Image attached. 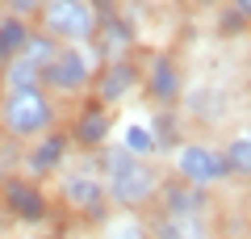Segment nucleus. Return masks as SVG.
I'll list each match as a JSON object with an SVG mask.
<instances>
[{
    "label": "nucleus",
    "instance_id": "6",
    "mask_svg": "<svg viewBox=\"0 0 251 239\" xmlns=\"http://www.w3.org/2000/svg\"><path fill=\"white\" fill-rule=\"evenodd\" d=\"M172 177L209 193V189H218V185L230 180V168H226L222 147H214V143H205V139H188V143H180V147L172 151Z\"/></svg>",
    "mask_w": 251,
    "mask_h": 239
},
{
    "label": "nucleus",
    "instance_id": "7",
    "mask_svg": "<svg viewBox=\"0 0 251 239\" xmlns=\"http://www.w3.org/2000/svg\"><path fill=\"white\" fill-rule=\"evenodd\" d=\"M72 134L63 130V126H54V130H46L42 139L25 143V151H21V177L29 180H46V177H59L67 164H72Z\"/></svg>",
    "mask_w": 251,
    "mask_h": 239
},
{
    "label": "nucleus",
    "instance_id": "15",
    "mask_svg": "<svg viewBox=\"0 0 251 239\" xmlns=\"http://www.w3.org/2000/svg\"><path fill=\"white\" fill-rule=\"evenodd\" d=\"M34 89H42V67L29 63L25 55H13L0 76V92H34Z\"/></svg>",
    "mask_w": 251,
    "mask_h": 239
},
{
    "label": "nucleus",
    "instance_id": "16",
    "mask_svg": "<svg viewBox=\"0 0 251 239\" xmlns=\"http://www.w3.org/2000/svg\"><path fill=\"white\" fill-rule=\"evenodd\" d=\"M100 239H151V222L143 214H130V210H117L100 222Z\"/></svg>",
    "mask_w": 251,
    "mask_h": 239
},
{
    "label": "nucleus",
    "instance_id": "26",
    "mask_svg": "<svg viewBox=\"0 0 251 239\" xmlns=\"http://www.w3.org/2000/svg\"><path fill=\"white\" fill-rule=\"evenodd\" d=\"M193 4H218V0H193Z\"/></svg>",
    "mask_w": 251,
    "mask_h": 239
},
{
    "label": "nucleus",
    "instance_id": "9",
    "mask_svg": "<svg viewBox=\"0 0 251 239\" xmlns=\"http://www.w3.org/2000/svg\"><path fill=\"white\" fill-rule=\"evenodd\" d=\"M143 92L155 101V109H176L180 92H184V71L168 51H155L143 67Z\"/></svg>",
    "mask_w": 251,
    "mask_h": 239
},
{
    "label": "nucleus",
    "instance_id": "24",
    "mask_svg": "<svg viewBox=\"0 0 251 239\" xmlns=\"http://www.w3.org/2000/svg\"><path fill=\"white\" fill-rule=\"evenodd\" d=\"M230 9H234V13H239V17L251 26V0H230Z\"/></svg>",
    "mask_w": 251,
    "mask_h": 239
},
{
    "label": "nucleus",
    "instance_id": "11",
    "mask_svg": "<svg viewBox=\"0 0 251 239\" xmlns=\"http://www.w3.org/2000/svg\"><path fill=\"white\" fill-rule=\"evenodd\" d=\"M67 134H72V147H80L84 155H97L105 143H113V109H105L100 101H84Z\"/></svg>",
    "mask_w": 251,
    "mask_h": 239
},
{
    "label": "nucleus",
    "instance_id": "10",
    "mask_svg": "<svg viewBox=\"0 0 251 239\" xmlns=\"http://www.w3.org/2000/svg\"><path fill=\"white\" fill-rule=\"evenodd\" d=\"M143 84V67L134 59H113V63H100L97 80H92V101H100L105 109L122 105L130 92Z\"/></svg>",
    "mask_w": 251,
    "mask_h": 239
},
{
    "label": "nucleus",
    "instance_id": "29",
    "mask_svg": "<svg viewBox=\"0 0 251 239\" xmlns=\"http://www.w3.org/2000/svg\"><path fill=\"white\" fill-rule=\"evenodd\" d=\"M0 97H4V92H0Z\"/></svg>",
    "mask_w": 251,
    "mask_h": 239
},
{
    "label": "nucleus",
    "instance_id": "4",
    "mask_svg": "<svg viewBox=\"0 0 251 239\" xmlns=\"http://www.w3.org/2000/svg\"><path fill=\"white\" fill-rule=\"evenodd\" d=\"M97 71H100V59H97L92 46H59V55L42 67V89L54 101L84 97V92H92Z\"/></svg>",
    "mask_w": 251,
    "mask_h": 239
},
{
    "label": "nucleus",
    "instance_id": "1",
    "mask_svg": "<svg viewBox=\"0 0 251 239\" xmlns=\"http://www.w3.org/2000/svg\"><path fill=\"white\" fill-rule=\"evenodd\" d=\"M97 164H100V177H105V189H109V206L138 214L159 197L163 172L155 168L151 159H134L117 143H105L97 151Z\"/></svg>",
    "mask_w": 251,
    "mask_h": 239
},
{
    "label": "nucleus",
    "instance_id": "3",
    "mask_svg": "<svg viewBox=\"0 0 251 239\" xmlns=\"http://www.w3.org/2000/svg\"><path fill=\"white\" fill-rule=\"evenodd\" d=\"M59 197H63V206L72 214H80V218H88V222H105L109 218L113 206H109V189H105L97 155H84V159H75V164H67V168L59 172Z\"/></svg>",
    "mask_w": 251,
    "mask_h": 239
},
{
    "label": "nucleus",
    "instance_id": "28",
    "mask_svg": "<svg viewBox=\"0 0 251 239\" xmlns=\"http://www.w3.org/2000/svg\"><path fill=\"white\" fill-rule=\"evenodd\" d=\"M247 139H251V130H247Z\"/></svg>",
    "mask_w": 251,
    "mask_h": 239
},
{
    "label": "nucleus",
    "instance_id": "12",
    "mask_svg": "<svg viewBox=\"0 0 251 239\" xmlns=\"http://www.w3.org/2000/svg\"><path fill=\"white\" fill-rule=\"evenodd\" d=\"M155 214H168V218H205L209 214V193L184 185L176 177H163L159 197H155Z\"/></svg>",
    "mask_w": 251,
    "mask_h": 239
},
{
    "label": "nucleus",
    "instance_id": "17",
    "mask_svg": "<svg viewBox=\"0 0 251 239\" xmlns=\"http://www.w3.org/2000/svg\"><path fill=\"white\" fill-rule=\"evenodd\" d=\"M117 147L122 151H130L134 159H155L159 155V147H155V134H151V126L147 122H126L122 130H117Z\"/></svg>",
    "mask_w": 251,
    "mask_h": 239
},
{
    "label": "nucleus",
    "instance_id": "18",
    "mask_svg": "<svg viewBox=\"0 0 251 239\" xmlns=\"http://www.w3.org/2000/svg\"><path fill=\"white\" fill-rule=\"evenodd\" d=\"M151 134H155V147H159V155H168V151H176L180 143H184V134H180V114L176 109H155L151 122Z\"/></svg>",
    "mask_w": 251,
    "mask_h": 239
},
{
    "label": "nucleus",
    "instance_id": "23",
    "mask_svg": "<svg viewBox=\"0 0 251 239\" xmlns=\"http://www.w3.org/2000/svg\"><path fill=\"white\" fill-rule=\"evenodd\" d=\"M218 26H222V34H239V30L247 26V21H243L239 13L230 9V4H226V9H222V21H218Z\"/></svg>",
    "mask_w": 251,
    "mask_h": 239
},
{
    "label": "nucleus",
    "instance_id": "22",
    "mask_svg": "<svg viewBox=\"0 0 251 239\" xmlns=\"http://www.w3.org/2000/svg\"><path fill=\"white\" fill-rule=\"evenodd\" d=\"M42 4L46 0H9V13H17V17H38V13H42Z\"/></svg>",
    "mask_w": 251,
    "mask_h": 239
},
{
    "label": "nucleus",
    "instance_id": "21",
    "mask_svg": "<svg viewBox=\"0 0 251 239\" xmlns=\"http://www.w3.org/2000/svg\"><path fill=\"white\" fill-rule=\"evenodd\" d=\"M25 55L29 63H38V67H46V63L54 59V55H59V42H54L50 34H42V30H34V34H29V42H25Z\"/></svg>",
    "mask_w": 251,
    "mask_h": 239
},
{
    "label": "nucleus",
    "instance_id": "25",
    "mask_svg": "<svg viewBox=\"0 0 251 239\" xmlns=\"http://www.w3.org/2000/svg\"><path fill=\"white\" fill-rule=\"evenodd\" d=\"M4 63H9V55H4V51H0V76H4Z\"/></svg>",
    "mask_w": 251,
    "mask_h": 239
},
{
    "label": "nucleus",
    "instance_id": "20",
    "mask_svg": "<svg viewBox=\"0 0 251 239\" xmlns=\"http://www.w3.org/2000/svg\"><path fill=\"white\" fill-rule=\"evenodd\" d=\"M222 155H226V168H230L234 180H251V139H247V130L230 134L226 147H222Z\"/></svg>",
    "mask_w": 251,
    "mask_h": 239
},
{
    "label": "nucleus",
    "instance_id": "5",
    "mask_svg": "<svg viewBox=\"0 0 251 239\" xmlns=\"http://www.w3.org/2000/svg\"><path fill=\"white\" fill-rule=\"evenodd\" d=\"M38 30L59 46H92L97 38V9L92 0H46L38 13Z\"/></svg>",
    "mask_w": 251,
    "mask_h": 239
},
{
    "label": "nucleus",
    "instance_id": "13",
    "mask_svg": "<svg viewBox=\"0 0 251 239\" xmlns=\"http://www.w3.org/2000/svg\"><path fill=\"white\" fill-rule=\"evenodd\" d=\"M138 42V30L126 13H113V17H100L97 21V38H92V51H97L100 63H113V59H130Z\"/></svg>",
    "mask_w": 251,
    "mask_h": 239
},
{
    "label": "nucleus",
    "instance_id": "14",
    "mask_svg": "<svg viewBox=\"0 0 251 239\" xmlns=\"http://www.w3.org/2000/svg\"><path fill=\"white\" fill-rule=\"evenodd\" d=\"M151 239H214V231H209L205 218H168V214H155Z\"/></svg>",
    "mask_w": 251,
    "mask_h": 239
},
{
    "label": "nucleus",
    "instance_id": "19",
    "mask_svg": "<svg viewBox=\"0 0 251 239\" xmlns=\"http://www.w3.org/2000/svg\"><path fill=\"white\" fill-rule=\"evenodd\" d=\"M29 34H34V26H29L25 17H17V13H0V51L9 55V59L25 51Z\"/></svg>",
    "mask_w": 251,
    "mask_h": 239
},
{
    "label": "nucleus",
    "instance_id": "27",
    "mask_svg": "<svg viewBox=\"0 0 251 239\" xmlns=\"http://www.w3.org/2000/svg\"><path fill=\"white\" fill-rule=\"evenodd\" d=\"M0 4H9V0H0Z\"/></svg>",
    "mask_w": 251,
    "mask_h": 239
},
{
    "label": "nucleus",
    "instance_id": "2",
    "mask_svg": "<svg viewBox=\"0 0 251 239\" xmlns=\"http://www.w3.org/2000/svg\"><path fill=\"white\" fill-rule=\"evenodd\" d=\"M59 126V101L46 89L34 92H4L0 97V130L17 143H34Z\"/></svg>",
    "mask_w": 251,
    "mask_h": 239
},
{
    "label": "nucleus",
    "instance_id": "8",
    "mask_svg": "<svg viewBox=\"0 0 251 239\" xmlns=\"http://www.w3.org/2000/svg\"><path fill=\"white\" fill-rule=\"evenodd\" d=\"M0 206L21 222H46L50 214V193L42 189V180H29L21 172L0 180Z\"/></svg>",
    "mask_w": 251,
    "mask_h": 239
}]
</instances>
